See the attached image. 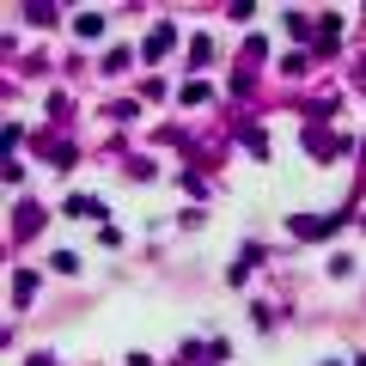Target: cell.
<instances>
[{
    "mask_svg": "<svg viewBox=\"0 0 366 366\" xmlns=\"http://www.w3.org/2000/svg\"><path fill=\"white\" fill-rule=\"evenodd\" d=\"M73 24H80V37H98V31H104V19H98V13H80Z\"/></svg>",
    "mask_w": 366,
    "mask_h": 366,
    "instance_id": "6da1fadb",
    "label": "cell"
}]
</instances>
